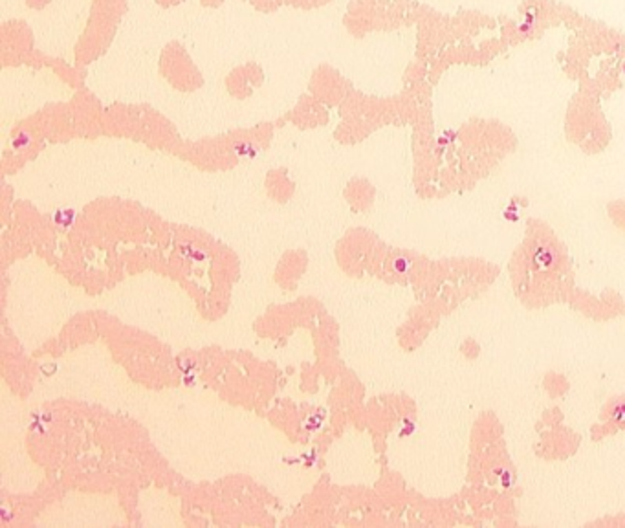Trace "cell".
I'll use <instances>...</instances> for the list:
<instances>
[{
	"label": "cell",
	"mask_w": 625,
	"mask_h": 528,
	"mask_svg": "<svg viewBox=\"0 0 625 528\" xmlns=\"http://www.w3.org/2000/svg\"><path fill=\"white\" fill-rule=\"evenodd\" d=\"M2 517H4V521H10V519H11L10 512H8V510H2Z\"/></svg>",
	"instance_id": "3"
},
{
	"label": "cell",
	"mask_w": 625,
	"mask_h": 528,
	"mask_svg": "<svg viewBox=\"0 0 625 528\" xmlns=\"http://www.w3.org/2000/svg\"><path fill=\"white\" fill-rule=\"evenodd\" d=\"M393 268L396 270V272L403 273V272H407L409 268H411V262H409L407 259H403V257H400V259H396V261H394Z\"/></svg>",
	"instance_id": "2"
},
{
	"label": "cell",
	"mask_w": 625,
	"mask_h": 528,
	"mask_svg": "<svg viewBox=\"0 0 625 528\" xmlns=\"http://www.w3.org/2000/svg\"><path fill=\"white\" fill-rule=\"evenodd\" d=\"M610 415L614 418L618 424H625V400H620V402H616L612 407H610Z\"/></svg>",
	"instance_id": "1"
}]
</instances>
